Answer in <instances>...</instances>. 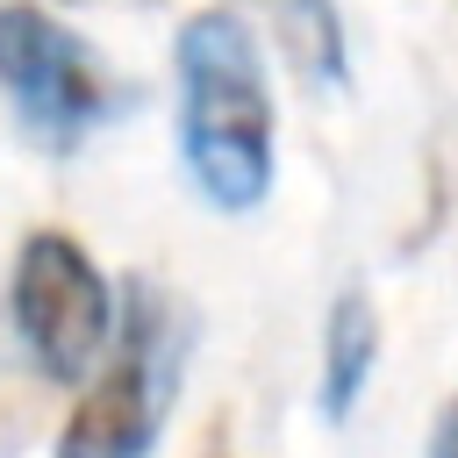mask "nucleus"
Segmentation results:
<instances>
[{
    "label": "nucleus",
    "instance_id": "0eeeda50",
    "mask_svg": "<svg viewBox=\"0 0 458 458\" xmlns=\"http://www.w3.org/2000/svg\"><path fill=\"white\" fill-rule=\"evenodd\" d=\"M429 458H458V394H451V408H444L437 429H429Z\"/></svg>",
    "mask_w": 458,
    "mask_h": 458
},
{
    "label": "nucleus",
    "instance_id": "20e7f679",
    "mask_svg": "<svg viewBox=\"0 0 458 458\" xmlns=\"http://www.w3.org/2000/svg\"><path fill=\"white\" fill-rule=\"evenodd\" d=\"M0 86H7L21 129L50 150H72L86 129H100L122 107V79L29 0L0 7Z\"/></svg>",
    "mask_w": 458,
    "mask_h": 458
},
{
    "label": "nucleus",
    "instance_id": "423d86ee",
    "mask_svg": "<svg viewBox=\"0 0 458 458\" xmlns=\"http://www.w3.org/2000/svg\"><path fill=\"white\" fill-rule=\"evenodd\" d=\"M236 7L272 29L279 57H286L308 86H344V79H351V50H344V14H336V0H236Z\"/></svg>",
    "mask_w": 458,
    "mask_h": 458
},
{
    "label": "nucleus",
    "instance_id": "f257e3e1",
    "mask_svg": "<svg viewBox=\"0 0 458 458\" xmlns=\"http://www.w3.org/2000/svg\"><path fill=\"white\" fill-rule=\"evenodd\" d=\"M179 157L222 215H250L272 193V86L236 7L179 29Z\"/></svg>",
    "mask_w": 458,
    "mask_h": 458
},
{
    "label": "nucleus",
    "instance_id": "f03ea898",
    "mask_svg": "<svg viewBox=\"0 0 458 458\" xmlns=\"http://www.w3.org/2000/svg\"><path fill=\"white\" fill-rule=\"evenodd\" d=\"M179 372H186L179 308L150 279H129V293L114 301V344L79 379L86 394L57 429V458H150L179 408Z\"/></svg>",
    "mask_w": 458,
    "mask_h": 458
},
{
    "label": "nucleus",
    "instance_id": "39448f33",
    "mask_svg": "<svg viewBox=\"0 0 458 458\" xmlns=\"http://www.w3.org/2000/svg\"><path fill=\"white\" fill-rule=\"evenodd\" d=\"M372 365H379V308L365 286H344L322 322V415L329 422H344L358 408Z\"/></svg>",
    "mask_w": 458,
    "mask_h": 458
},
{
    "label": "nucleus",
    "instance_id": "7ed1b4c3",
    "mask_svg": "<svg viewBox=\"0 0 458 458\" xmlns=\"http://www.w3.org/2000/svg\"><path fill=\"white\" fill-rule=\"evenodd\" d=\"M7 308H14L21 351H29L36 372L57 379V386H79V379L107 358V344H114V286H107V272L86 258V243L64 236V229H36V236L21 243Z\"/></svg>",
    "mask_w": 458,
    "mask_h": 458
}]
</instances>
